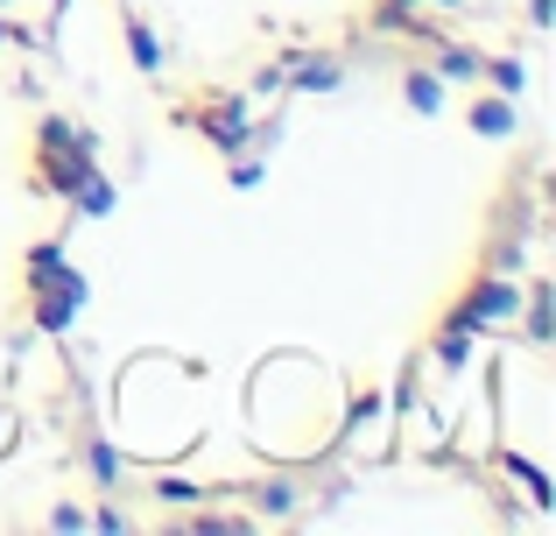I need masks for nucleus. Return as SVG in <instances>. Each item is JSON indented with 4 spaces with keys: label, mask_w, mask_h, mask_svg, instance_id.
<instances>
[{
    "label": "nucleus",
    "mask_w": 556,
    "mask_h": 536,
    "mask_svg": "<svg viewBox=\"0 0 556 536\" xmlns=\"http://www.w3.org/2000/svg\"><path fill=\"white\" fill-rule=\"evenodd\" d=\"M184 121L198 127L218 155H240L247 141H254V92H204V99L184 107Z\"/></svg>",
    "instance_id": "7ed1b4c3"
},
{
    "label": "nucleus",
    "mask_w": 556,
    "mask_h": 536,
    "mask_svg": "<svg viewBox=\"0 0 556 536\" xmlns=\"http://www.w3.org/2000/svg\"><path fill=\"white\" fill-rule=\"evenodd\" d=\"M155 501H163V509H190V501H212V495H204L198 481H155Z\"/></svg>",
    "instance_id": "2eb2a0df"
},
{
    "label": "nucleus",
    "mask_w": 556,
    "mask_h": 536,
    "mask_svg": "<svg viewBox=\"0 0 556 536\" xmlns=\"http://www.w3.org/2000/svg\"><path fill=\"white\" fill-rule=\"evenodd\" d=\"M85 297H92V283H85L78 269L64 262V240H36V248L22 254V311L36 332H71L85 311Z\"/></svg>",
    "instance_id": "f257e3e1"
},
{
    "label": "nucleus",
    "mask_w": 556,
    "mask_h": 536,
    "mask_svg": "<svg viewBox=\"0 0 556 536\" xmlns=\"http://www.w3.org/2000/svg\"><path fill=\"white\" fill-rule=\"evenodd\" d=\"M515 311H521L515 275H472V283H465V297L451 303L444 317H458L465 332H493V325H515Z\"/></svg>",
    "instance_id": "20e7f679"
},
{
    "label": "nucleus",
    "mask_w": 556,
    "mask_h": 536,
    "mask_svg": "<svg viewBox=\"0 0 556 536\" xmlns=\"http://www.w3.org/2000/svg\"><path fill=\"white\" fill-rule=\"evenodd\" d=\"M479 64H486V57H479L472 42H437V57H430V71L444 85H479Z\"/></svg>",
    "instance_id": "1a4fd4ad"
},
{
    "label": "nucleus",
    "mask_w": 556,
    "mask_h": 536,
    "mask_svg": "<svg viewBox=\"0 0 556 536\" xmlns=\"http://www.w3.org/2000/svg\"><path fill=\"white\" fill-rule=\"evenodd\" d=\"M121 36H127V57H135L141 78H163V42H155V28L135 8H121Z\"/></svg>",
    "instance_id": "0eeeda50"
},
{
    "label": "nucleus",
    "mask_w": 556,
    "mask_h": 536,
    "mask_svg": "<svg viewBox=\"0 0 556 536\" xmlns=\"http://www.w3.org/2000/svg\"><path fill=\"white\" fill-rule=\"evenodd\" d=\"M501 466L515 473L521 487H529V501H535V509H549V501H556V495H549V473L535 466V459H521V452H501Z\"/></svg>",
    "instance_id": "f8f14e48"
},
{
    "label": "nucleus",
    "mask_w": 556,
    "mask_h": 536,
    "mask_svg": "<svg viewBox=\"0 0 556 536\" xmlns=\"http://www.w3.org/2000/svg\"><path fill=\"white\" fill-rule=\"evenodd\" d=\"M472 339H479V332H465L458 317H437V332H430V360H437L444 374H458L465 360H472Z\"/></svg>",
    "instance_id": "6e6552de"
},
{
    "label": "nucleus",
    "mask_w": 556,
    "mask_h": 536,
    "mask_svg": "<svg viewBox=\"0 0 556 536\" xmlns=\"http://www.w3.org/2000/svg\"><path fill=\"white\" fill-rule=\"evenodd\" d=\"M261 177H268V163H261V155H232V170H226V184H232V191H261Z\"/></svg>",
    "instance_id": "4468645a"
},
{
    "label": "nucleus",
    "mask_w": 556,
    "mask_h": 536,
    "mask_svg": "<svg viewBox=\"0 0 556 536\" xmlns=\"http://www.w3.org/2000/svg\"><path fill=\"white\" fill-rule=\"evenodd\" d=\"M85 466H92V481H99V487H113V481H121V452H113L106 438H92V445H85Z\"/></svg>",
    "instance_id": "ddd939ff"
},
{
    "label": "nucleus",
    "mask_w": 556,
    "mask_h": 536,
    "mask_svg": "<svg viewBox=\"0 0 556 536\" xmlns=\"http://www.w3.org/2000/svg\"><path fill=\"white\" fill-rule=\"evenodd\" d=\"M50 529H92V515H85V509H71V501H64V509H50Z\"/></svg>",
    "instance_id": "a211bd4d"
},
{
    "label": "nucleus",
    "mask_w": 556,
    "mask_h": 536,
    "mask_svg": "<svg viewBox=\"0 0 556 536\" xmlns=\"http://www.w3.org/2000/svg\"><path fill=\"white\" fill-rule=\"evenodd\" d=\"M0 431H8V410H0Z\"/></svg>",
    "instance_id": "412c9836"
},
{
    "label": "nucleus",
    "mask_w": 556,
    "mask_h": 536,
    "mask_svg": "<svg viewBox=\"0 0 556 536\" xmlns=\"http://www.w3.org/2000/svg\"><path fill=\"white\" fill-rule=\"evenodd\" d=\"M64 205H71V220H113V212H121V184H113V177H106V163H99L92 177H85L78 191L64 198Z\"/></svg>",
    "instance_id": "423d86ee"
},
{
    "label": "nucleus",
    "mask_w": 556,
    "mask_h": 536,
    "mask_svg": "<svg viewBox=\"0 0 556 536\" xmlns=\"http://www.w3.org/2000/svg\"><path fill=\"white\" fill-rule=\"evenodd\" d=\"M92 170H99V141L85 135V127H71L64 113H42L36 121V149H28V191L64 205Z\"/></svg>",
    "instance_id": "f03ea898"
},
{
    "label": "nucleus",
    "mask_w": 556,
    "mask_h": 536,
    "mask_svg": "<svg viewBox=\"0 0 556 536\" xmlns=\"http://www.w3.org/2000/svg\"><path fill=\"white\" fill-rule=\"evenodd\" d=\"M402 99H408V113H422V121H437L444 113V78L437 71H402Z\"/></svg>",
    "instance_id": "9d476101"
},
{
    "label": "nucleus",
    "mask_w": 556,
    "mask_h": 536,
    "mask_svg": "<svg viewBox=\"0 0 556 536\" xmlns=\"http://www.w3.org/2000/svg\"><path fill=\"white\" fill-rule=\"evenodd\" d=\"M479 78H486L493 92H507V99L529 92V64H521V57H486V64H479Z\"/></svg>",
    "instance_id": "9b49d317"
},
{
    "label": "nucleus",
    "mask_w": 556,
    "mask_h": 536,
    "mask_svg": "<svg viewBox=\"0 0 556 536\" xmlns=\"http://www.w3.org/2000/svg\"><path fill=\"white\" fill-rule=\"evenodd\" d=\"M529 22H535V28H549V0H529Z\"/></svg>",
    "instance_id": "6ab92c4d"
},
{
    "label": "nucleus",
    "mask_w": 556,
    "mask_h": 536,
    "mask_svg": "<svg viewBox=\"0 0 556 536\" xmlns=\"http://www.w3.org/2000/svg\"><path fill=\"white\" fill-rule=\"evenodd\" d=\"M465 127H472L479 141H507L521 127V113H515V99H507V92H479L472 107H465Z\"/></svg>",
    "instance_id": "39448f33"
},
{
    "label": "nucleus",
    "mask_w": 556,
    "mask_h": 536,
    "mask_svg": "<svg viewBox=\"0 0 556 536\" xmlns=\"http://www.w3.org/2000/svg\"><path fill=\"white\" fill-rule=\"evenodd\" d=\"M261 515H296V487L268 481V487H261Z\"/></svg>",
    "instance_id": "dca6fc26"
},
{
    "label": "nucleus",
    "mask_w": 556,
    "mask_h": 536,
    "mask_svg": "<svg viewBox=\"0 0 556 536\" xmlns=\"http://www.w3.org/2000/svg\"><path fill=\"white\" fill-rule=\"evenodd\" d=\"M408 8H458V0H408Z\"/></svg>",
    "instance_id": "aec40b11"
},
{
    "label": "nucleus",
    "mask_w": 556,
    "mask_h": 536,
    "mask_svg": "<svg viewBox=\"0 0 556 536\" xmlns=\"http://www.w3.org/2000/svg\"><path fill=\"white\" fill-rule=\"evenodd\" d=\"M529 339L549 346V289L543 283H535V297H529Z\"/></svg>",
    "instance_id": "f3484780"
}]
</instances>
